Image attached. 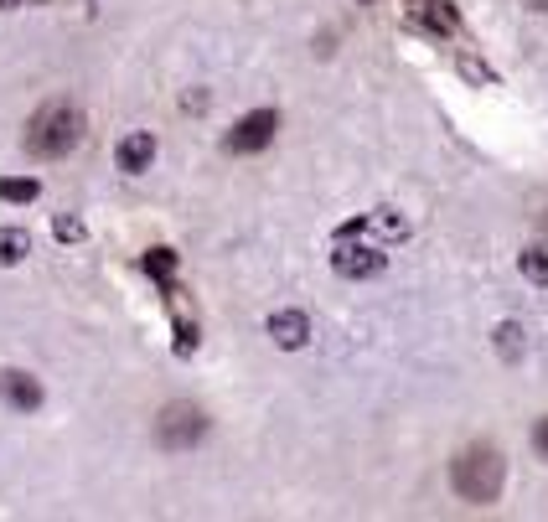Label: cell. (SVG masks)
I'll use <instances>...</instances> for the list:
<instances>
[{
    "instance_id": "1",
    "label": "cell",
    "mask_w": 548,
    "mask_h": 522,
    "mask_svg": "<svg viewBox=\"0 0 548 522\" xmlns=\"http://www.w3.org/2000/svg\"><path fill=\"white\" fill-rule=\"evenodd\" d=\"M78 140H83V109L68 104V99L42 104L32 119H26V150L42 156V161L68 156V150H78Z\"/></svg>"
},
{
    "instance_id": "2",
    "label": "cell",
    "mask_w": 548,
    "mask_h": 522,
    "mask_svg": "<svg viewBox=\"0 0 548 522\" xmlns=\"http://www.w3.org/2000/svg\"><path fill=\"white\" fill-rule=\"evenodd\" d=\"M450 486L461 491L466 502L486 507V502H497L502 497V486H507V460L492 450V445H471L455 455V466H450Z\"/></svg>"
},
{
    "instance_id": "3",
    "label": "cell",
    "mask_w": 548,
    "mask_h": 522,
    "mask_svg": "<svg viewBox=\"0 0 548 522\" xmlns=\"http://www.w3.org/2000/svg\"><path fill=\"white\" fill-rule=\"evenodd\" d=\"M202 435H207V414L197 404H171L156 419V445L161 450H192Z\"/></svg>"
},
{
    "instance_id": "4",
    "label": "cell",
    "mask_w": 548,
    "mask_h": 522,
    "mask_svg": "<svg viewBox=\"0 0 548 522\" xmlns=\"http://www.w3.org/2000/svg\"><path fill=\"white\" fill-rule=\"evenodd\" d=\"M274 135H280V114H274V109H254V114H243L238 125L223 135V150H228V156H259L264 145H274Z\"/></svg>"
},
{
    "instance_id": "5",
    "label": "cell",
    "mask_w": 548,
    "mask_h": 522,
    "mask_svg": "<svg viewBox=\"0 0 548 522\" xmlns=\"http://www.w3.org/2000/svg\"><path fill=\"white\" fill-rule=\"evenodd\" d=\"M331 264H337V274L342 280H373V274H383V264H388V254L383 249H373V243H352L342 238V249L331 254Z\"/></svg>"
},
{
    "instance_id": "6",
    "label": "cell",
    "mask_w": 548,
    "mask_h": 522,
    "mask_svg": "<svg viewBox=\"0 0 548 522\" xmlns=\"http://www.w3.org/2000/svg\"><path fill=\"white\" fill-rule=\"evenodd\" d=\"M269 336H274V347L300 352V347L311 342V321H306V311H274V316H269Z\"/></svg>"
},
{
    "instance_id": "7",
    "label": "cell",
    "mask_w": 548,
    "mask_h": 522,
    "mask_svg": "<svg viewBox=\"0 0 548 522\" xmlns=\"http://www.w3.org/2000/svg\"><path fill=\"white\" fill-rule=\"evenodd\" d=\"M0 388H6V404L16 414H37L42 409V383L32 373H6V378H0Z\"/></svg>"
},
{
    "instance_id": "8",
    "label": "cell",
    "mask_w": 548,
    "mask_h": 522,
    "mask_svg": "<svg viewBox=\"0 0 548 522\" xmlns=\"http://www.w3.org/2000/svg\"><path fill=\"white\" fill-rule=\"evenodd\" d=\"M150 161H156V140H150L145 130H135V135L119 140V171L140 176V171H150Z\"/></svg>"
},
{
    "instance_id": "9",
    "label": "cell",
    "mask_w": 548,
    "mask_h": 522,
    "mask_svg": "<svg viewBox=\"0 0 548 522\" xmlns=\"http://www.w3.org/2000/svg\"><path fill=\"white\" fill-rule=\"evenodd\" d=\"M414 21L430 26V32H455V26H461V16H455L445 0H414Z\"/></svg>"
},
{
    "instance_id": "10",
    "label": "cell",
    "mask_w": 548,
    "mask_h": 522,
    "mask_svg": "<svg viewBox=\"0 0 548 522\" xmlns=\"http://www.w3.org/2000/svg\"><path fill=\"white\" fill-rule=\"evenodd\" d=\"M517 269H523V280L548 285V243H533V249L517 254Z\"/></svg>"
},
{
    "instance_id": "11",
    "label": "cell",
    "mask_w": 548,
    "mask_h": 522,
    "mask_svg": "<svg viewBox=\"0 0 548 522\" xmlns=\"http://www.w3.org/2000/svg\"><path fill=\"white\" fill-rule=\"evenodd\" d=\"M26 254H32V238H26V228H0V264H21Z\"/></svg>"
},
{
    "instance_id": "12",
    "label": "cell",
    "mask_w": 548,
    "mask_h": 522,
    "mask_svg": "<svg viewBox=\"0 0 548 522\" xmlns=\"http://www.w3.org/2000/svg\"><path fill=\"white\" fill-rule=\"evenodd\" d=\"M37 192H42V181H32V176H6L0 181V202H37Z\"/></svg>"
},
{
    "instance_id": "13",
    "label": "cell",
    "mask_w": 548,
    "mask_h": 522,
    "mask_svg": "<svg viewBox=\"0 0 548 522\" xmlns=\"http://www.w3.org/2000/svg\"><path fill=\"white\" fill-rule=\"evenodd\" d=\"M145 274H150V280H161V285L171 290V274H176V254H171V249H150V254H145Z\"/></svg>"
},
{
    "instance_id": "14",
    "label": "cell",
    "mask_w": 548,
    "mask_h": 522,
    "mask_svg": "<svg viewBox=\"0 0 548 522\" xmlns=\"http://www.w3.org/2000/svg\"><path fill=\"white\" fill-rule=\"evenodd\" d=\"M497 352H502V362H517L523 357V326H497Z\"/></svg>"
},
{
    "instance_id": "15",
    "label": "cell",
    "mask_w": 548,
    "mask_h": 522,
    "mask_svg": "<svg viewBox=\"0 0 548 522\" xmlns=\"http://www.w3.org/2000/svg\"><path fill=\"white\" fill-rule=\"evenodd\" d=\"M83 233H88V228H83L78 218H57V223H52V238H57V243H78Z\"/></svg>"
},
{
    "instance_id": "16",
    "label": "cell",
    "mask_w": 548,
    "mask_h": 522,
    "mask_svg": "<svg viewBox=\"0 0 548 522\" xmlns=\"http://www.w3.org/2000/svg\"><path fill=\"white\" fill-rule=\"evenodd\" d=\"M187 352H197V326L176 321V357H187Z\"/></svg>"
},
{
    "instance_id": "17",
    "label": "cell",
    "mask_w": 548,
    "mask_h": 522,
    "mask_svg": "<svg viewBox=\"0 0 548 522\" xmlns=\"http://www.w3.org/2000/svg\"><path fill=\"white\" fill-rule=\"evenodd\" d=\"M373 223H378V228H383V233H393V238H404V233H409V223H404V218H399V212H388V207H383V212H378V218H373Z\"/></svg>"
},
{
    "instance_id": "18",
    "label": "cell",
    "mask_w": 548,
    "mask_h": 522,
    "mask_svg": "<svg viewBox=\"0 0 548 522\" xmlns=\"http://www.w3.org/2000/svg\"><path fill=\"white\" fill-rule=\"evenodd\" d=\"M533 450L548 460V419H538V424H533Z\"/></svg>"
},
{
    "instance_id": "19",
    "label": "cell",
    "mask_w": 548,
    "mask_h": 522,
    "mask_svg": "<svg viewBox=\"0 0 548 522\" xmlns=\"http://www.w3.org/2000/svg\"><path fill=\"white\" fill-rule=\"evenodd\" d=\"M16 6H26V0H0V11H16Z\"/></svg>"
},
{
    "instance_id": "20",
    "label": "cell",
    "mask_w": 548,
    "mask_h": 522,
    "mask_svg": "<svg viewBox=\"0 0 548 522\" xmlns=\"http://www.w3.org/2000/svg\"><path fill=\"white\" fill-rule=\"evenodd\" d=\"M528 6H533V11H548V0H528Z\"/></svg>"
},
{
    "instance_id": "21",
    "label": "cell",
    "mask_w": 548,
    "mask_h": 522,
    "mask_svg": "<svg viewBox=\"0 0 548 522\" xmlns=\"http://www.w3.org/2000/svg\"><path fill=\"white\" fill-rule=\"evenodd\" d=\"M543 228H548V218H543Z\"/></svg>"
},
{
    "instance_id": "22",
    "label": "cell",
    "mask_w": 548,
    "mask_h": 522,
    "mask_svg": "<svg viewBox=\"0 0 548 522\" xmlns=\"http://www.w3.org/2000/svg\"><path fill=\"white\" fill-rule=\"evenodd\" d=\"M37 6H42V0H37Z\"/></svg>"
}]
</instances>
